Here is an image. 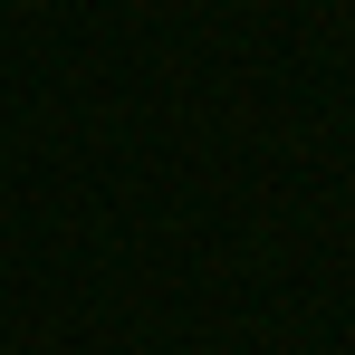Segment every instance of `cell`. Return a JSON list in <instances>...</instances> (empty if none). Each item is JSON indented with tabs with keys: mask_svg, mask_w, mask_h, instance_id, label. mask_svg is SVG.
Returning a JSON list of instances; mask_svg holds the SVG:
<instances>
[]
</instances>
